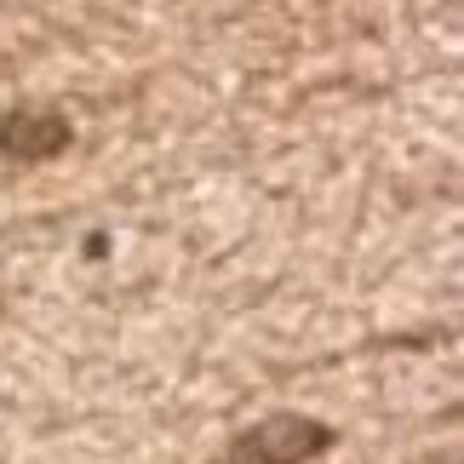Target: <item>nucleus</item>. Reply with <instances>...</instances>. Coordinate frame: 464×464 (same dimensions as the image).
I'll use <instances>...</instances> for the list:
<instances>
[{
  "mask_svg": "<svg viewBox=\"0 0 464 464\" xmlns=\"http://www.w3.org/2000/svg\"><path fill=\"white\" fill-rule=\"evenodd\" d=\"M69 138H75V127H69L63 110H12L6 121H0V155L24 160V167L63 155Z\"/></svg>",
  "mask_w": 464,
  "mask_h": 464,
  "instance_id": "f03ea898",
  "label": "nucleus"
},
{
  "mask_svg": "<svg viewBox=\"0 0 464 464\" xmlns=\"http://www.w3.org/2000/svg\"><path fill=\"white\" fill-rule=\"evenodd\" d=\"M333 441L338 436L327 424L298 419V413H276V419H264L258 430H246L236 448H229L224 464H310L315 453H327Z\"/></svg>",
  "mask_w": 464,
  "mask_h": 464,
  "instance_id": "f257e3e1",
  "label": "nucleus"
}]
</instances>
